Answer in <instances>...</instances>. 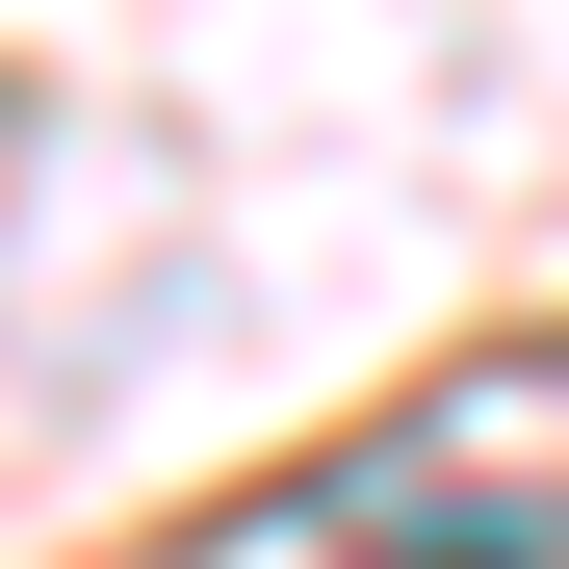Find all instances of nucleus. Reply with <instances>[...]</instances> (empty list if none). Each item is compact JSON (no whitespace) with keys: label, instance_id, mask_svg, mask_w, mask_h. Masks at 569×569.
<instances>
[{"label":"nucleus","instance_id":"nucleus-1","mask_svg":"<svg viewBox=\"0 0 569 569\" xmlns=\"http://www.w3.org/2000/svg\"><path fill=\"white\" fill-rule=\"evenodd\" d=\"M337 569H569L543 492H466V466H362L337 492Z\"/></svg>","mask_w":569,"mask_h":569}]
</instances>
